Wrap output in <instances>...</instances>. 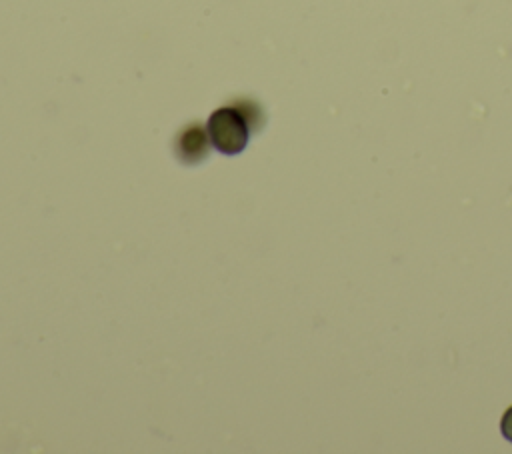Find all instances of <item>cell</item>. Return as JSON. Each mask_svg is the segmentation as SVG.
Returning <instances> with one entry per match:
<instances>
[{"mask_svg": "<svg viewBox=\"0 0 512 454\" xmlns=\"http://www.w3.org/2000/svg\"><path fill=\"white\" fill-rule=\"evenodd\" d=\"M260 122V108L256 106L252 112H246L244 100L234 102L232 106L216 108L206 124L208 136L212 146L226 154L234 156L242 152L250 138V128L258 126Z\"/></svg>", "mask_w": 512, "mask_h": 454, "instance_id": "6da1fadb", "label": "cell"}, {"mask_svg": "<svg viewBox=\"0 0 512 454\" xmlns=\"http://www.w3.org/2000/svg\"><path fill=\"white\" fill-rule=\"evenodd\" d=\"M210 136L202 124H190L182 128L174 140V152L180 162L196 164L208 156L210 150Z\"/></svg>", "mask_w": 512, "mask_h": 454, "instance_id": "7a4b0ae2", "label": "cell"}, {"mask_svg": "<svg viewBox=\"0 0 512 454\" xmlns=\"http://www.w3.org/2000/svg\"><path fill=\"white\" fill-rule=\"evenodd\" d=\"M500 430H502V436H504L508 442H512V406H508L506 412L502 414Z\"/></svg>", "mask_w": 512, "mask_h": 454, "instance_id": "3957f363", "label": "cell"}]
</instances>
